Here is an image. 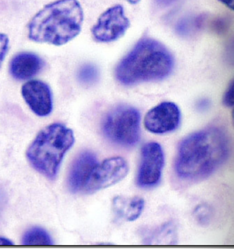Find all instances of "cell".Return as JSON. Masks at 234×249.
<instances>
[{"instance_id": "obj_23", "label": "cell", "mask_w": 234, "mask_h": 249, "mask_svg": "<svg viewBox=\"0 0 234 249\" xmlns=\"http://www.w3.org/2000/svg\"><path fill=\"white\" fill-rule=\"evenodd\" d=\"M126 1L130 4H132V5H135V4L138 3L140 0H126Z\"/></svg>"}, {"instance_id": "obj_6", "label": "cell", "mask_w": 234, "mask_h": 249, "mask_svg": "<svg viewBox=\"0 0 234 249\" xmlns=\"http://www.w3.org/2000/svg\"><path fill=\"white\" fill-rule=\"evenodd\" d=\"M164 155L160 144L149 142L141 149V159L137 173V183L143 189L157 186L162 179Z\"/></svg>"}, {"instance_id": "obj_17", "label": "cell", "mask_w": 234, "mask_h": 249, "mask_svg": "<svg viewBox=\"0 0 234 249\" xmlns=\"http://www.w3.org/2000/svg\"><path fill=\"white\" fill-rule=\"evenodd\" d=\"M193 216L200 225H208L212 220V208L206 204L198 205L193 212Z\"/></svg>"}, {"instance_id": "obj_19", "label": "cell", "mask_w": 234, "mask_h": 249, "mask_svg": "<svg viewBox=\"0 0 234 249\" xmlns=\"http://www.w3.org/2000/svg\"><path fill=\"white\" fill-rule=\"evenodd\" d=\"M224 104L227 107H233L234 105V80H231V84L227 87V90L223 99Z\"/></svg>"}, {"instance_id": "obj_14", "label": "cell", "mask_w": 234, "mask_h": 249, "mask_svg": "<svg viewBox=\"0 0 234 249\" xmlns=\"http://www.w3.org/2000/svg\"><path fill=\"white\" fill-rule=\"evenodd\" d=\"M176 238V228L172 223H167L164 225L159 227L150 231L147 235L145 241L149 243L152 242H175Z\"/></svg>"}, {"instance_id": "obj_9", "label": "cell", "mask_w": 234, "mask_h": 249, "mask_svg": "<svg viewBox=\"0 0 234 249\" xmlns=\"http://www.w3.org/2000/svg\"><path fill=\"white\" fill-rule=\"evenodd\" d=\"M180 123V111L175 103L163 102L145 114L144 125L149 132L164 134L176 130Z\"/></svg>"}, {"instance_id": "obj_7", "label": "cell", "mask_w": 234, "mask_h": 249, "mask_svg": "<svg viewBox=\"0 0 234 249\" xmlns=\"http://www.w3.org/2000/svg\"><path fill=\"white\" fill-rule=\"evenodd\" d=\"M127 173L128 165L123 158L106 159L96 166L83 192L93 193L110 187L125 179Z\"/></svg>"}, {"instance_id": "obj_21", "label": "cell", "mask_w": 234, "mask_h": 249, "mask_svg": "<svg viewBox=\"0 0 234 249\" xmlns=\"http://www.w3.org/2000/svg\"><path fill=\"white\" fill-rule=\"evenodd\" d=\"M219 2L224 4L227 8H229L231 10L234 9V0H218Z\"/></svg>"}, {"instance_id": "obj_2", "label": "cell", "mask_w": 234, "mask_h": 249, "mask_svg": "<svg viewBox=\"0 0 234 249\" xmlns=\"http://www.w3.org/2000/svg\"><path fill=\"white\" fill-rule=\"evenodd\" d=\"M175 65L171 53L156 39H140L117 65L118 82L130 86L162 80L170 75Z\"/></svg>"}, {"instance_id": "obj_13", "label": "cell", "mask_w": 234, "mask_h": 249, "mask_svg": "<svg viewBox=\"0 0 234 249\" xmlns=\"http://www.w3.org/2000/svg\"><path fill=\"white\" fill-rule=\"evenodd\" d=\"M145 205L142 198L134 197L127 200L122 197H117L113 201V208L118 218H124L127 221H134L140 217Z\"/></svg>"}, {"instance_id": "obj_20", "label": "cell", "mask_w": 234, "mask_h": 249, "mask_svg": "<svg viewBox=\"0 0 234 249\" xmlns=\"http://www.w3.org/2000/svg\"><path fill=\"white\" fill-rule=\"evenodd\" d=\"M179 1L180 0H156V4L162 8L169 7Z\"/></svg>"}, {"instance_id": "obj_3", "label": "cell", "mask_w": 234, "mask_h": 249, "mask_svg": "<svg viewBox=\"0 0 234 249\" xmlns=\"http://www.w3.org/2000/svg\"><path fill=\"white\" fill-rule=\"evenodd\" d=\"M84 12L77 0H57L35 15L28 24L32 41L62 46L81 33Z\"/></svg>"}, {"instance_id": "obj_4", "label": "cell", "mask_w": 234, "mask_h": 249, "mask_svg": "<svg viewBox=\"0 0 234 249\" xmlns=\"http://www.w3.org/2000/svg\"><path fill=\"white\" fill-rule=\"evenodd\" d=\"M73 142L74 136L71 129L62 124H53L38 133L27 151V157L38 172L54 179Z\"/></svg>"}, {"instance_id": "obj_22", "label": "cell", "mask_w": 234, "mask_h": 249, "mask_svg": "<svg viewBox=\"0 0 234 249\" xmlns=\"http://www.w3.org/2000/svg\"><path fill=\"white\" fill-rule=\"evenodd\" d=\"M13 242L6 238L0 237V246H13Z\"/></svg>"}, {"instance_id": "obj_10", "label": "cell", "mask_w": 234, "mask_h": 249, "mask_svg": "<svg viewBox=\"0 0 234 249\" xmlns=\"http://www.w3.org/2000/svg\"><path fill=\"white\" fill-rule=\"evenodd\" d=\"M26 103L38 116H48L53 111V96L47 84L40 80H30L21 88Z\"/></svg>"}, {"instance_id": "obj_5", "label": "cell", "mask_w": 234, "mask_h": 249, "mask_svg": "<svg viewBox=\"0 0 234 249\" xmlns=\"http://www.w3.org/2000/svg\"><path fill=\"white\" fill-rule=\"evenodd\" d=\"M140 111L129 106L111 110L103 122L105 137L113 143L124 147L136 145L140 138Z\"/></svg>"}, {"instance_id": "obj_15", "label": "cell", "mask_w": 234, "mask_h": 249, "mask_svg": "<svg viewBox=\"0 0 234 249\" xmlns=\"http://www.w3.org/2000/svg\"><path fill=\"white\" fill-rule=\"evenodd\" d=\"M23 244L26 246H50L53 245L50 235L43 229L34 227L24 233Z\"/></svg>"}, {"instance_id": "obj_11", "label": "cell", "mask_w": 234, "mask_h": 249, "mask_svg": "<svg viewBox=\"0 0 234 249\" xmlns=\"http://www.w3.org/2000/svg\"><path fill=\"white\" fill-rule=\"evenodd\" d=\"M97 164L96 156L91 152H82L76 158L69 175V186L72 193H79L84 190Z\"/></svg>"}, {"instance_id": "obj_18", "label": "cell", "mask_w": 234, "mask_h": 249, "mask_svg": "<svg viewBox=\"0 0 234 249\" xmlns=\"http://www.w3.org/2000/svg\"><path fill=\"white\" fill-rule=\"evenodd\" d=\"M9 39L7 35L0 34V69L9 51Z\"/></svg>"}, {"instance_id": "obj_12", "label": "cell", "mask_w": 234, "mask_h": 249, "mask_svg": "<svg viewBox=\"0 0 234 249\" xmlns=\"http://www.w3.org/2000/svg\"><path fill=\"white\" fill-rule=\"evenodd\" d=\"M43 65V59L35 53H21L12 58L9 71L16 80H28L36 75Z\"/></svg>"}, {"instance_id": "obj_16", "label": "cell", "mask_w": 234, "mask_h": 249, "mask_svg": "<svg viewBox=\"0 0 234 249\" xmlns=\"http://www.w3.org/2000/svg\"><path fill=\"white\" fill-rule=\"evenodd\" d=\"M99 73L97 68L90 64L83 65L77 72V79L82 85L92 86L99 80Z\"/></svg>"}, {"instance_id": "obj_1", "label": "cell", "mask_w": 234, "mask_h": 249, "mask_svg": "<svg viewBox=\"0 0 234 249\" xmlns=\"http://www.w3.org/2000/svg\"><path fill=\"white\" fill-rule=\"evenodd\" d=\"M229 152V140L220 129L209 127L192 133L180 142L175 172L184 180H202L225 162Z\"/></svg>"}, {"instance_id": "obj_8", "label": "cell", "mask_w": 234, "mask_h": 249, "mask_svg": "<svg viewBox=\"0 0 234 249\" xmlns=\"http://www.w3.org/2000/svg\"><path fill=\"white\" fill-rule=\"evenodd\" d=\"M129 27L130 21L125 16L124 8L117 5L99 16L92 28V35L99 43H111L124 36Z\"/></svg>"}]
</instances>
